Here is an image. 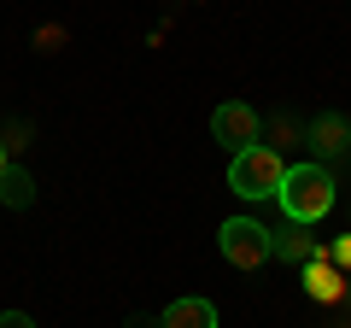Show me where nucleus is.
Wrapping results in <instances>:
<instances>
[{"instance_id": "1a4fd4ad", "label": "nucleus", "mask_w": 351, "mask_h": 328, "mask_svg": "<svg viewBox=\"0 0 351 328\" xmlns=\"http://www.w3.org/2000/svg\"><path fill=\"white\" fill-rule=\"evenodd\" d=\"M29 200H36V182H29V170H24V164H6V170H0V205L24 211Z\"/></svg>"}, {"instance_id": "9b49d317", "label": "nucleus", "mask_w": 351, "mask_h": 328, "mask_svg": "<svg viewBox=\"0 0 351 328\" xmlns=\"http://www.w3.org/2000/svg\"><path fill=\"white\" fill-rule=\"evenodd\" d=\"M0 328H36V316H24V311H0Z\"/></svg>"}, {"instance_id": "f257e3e1", "label": "nucleus", "mask_w": 351, "mask_h": 328, "mask_svg": "<svg viewBox=\"0 0 351 328\" xmlns=\"http://www.w3.org/2000/svg\"><path fill=\"white\" fill-rule=\"evenodd\" d=\"M276 200H281V211H287V223H304V229H311V223H322V217L339 205V194H334V176L311 159V164H287Z\"/></svg>"}, {"instance_id": "f03ea898", "label": "nucleus", "mask_w": 351, "mask_h": 328, "mask_svg": "<svg viewBox=\"0 0 351 328\" xmlns=\"http://www.w3.org/2000/svg\"><path fill=\"white\" fill-rule=\"evenodd\" d=\"M281 176H287V164H281V152L263 147V141L228 159V188L240 200H269V194H281Z\"/></svg>"}, {"instance_id": "7ed1b4c3", "label": "nucleus", "mask_w": 351, "mask_h": 328, "mask_svg": "<svg viewBox=\"0 0 351 328\" xmlns=\"http://www.w3.org/2000/svg\"><path fill=\"white\" fill-rule=\"evenodd\" d=\"M217 246H223V258L234 270H263L269 258H276V246H269V229L252 223V217H228L223 229H217Z\"/></svg>"}, {"instance_id": "423d86ee", "label": "nucleus", "mask_w": 351, "mask_h": 328, "mask_svg": "<svg viewBox=\"0 0 351 328\" xmlns=\"http://www.w3.org/2000/svg\"><path fill=\"white\" fill-rule=\"evenodd\" d=\"M299 270H304V293H311L316 305H339L346 299V270H339L328 253H316L311 264H299Z\"/></svg>"}, {"instance_id": "20e7f679", "label": "nucleus", "mask_w": 351, "mask_h": 328, "mask_svg": "<svg viewBox=\"0 0 351 328\" xmlns=\"http://www.w3.org/2000/svg\"><path fill=\"white\" fill-rule=\"evenodd\" d=\"M258 112H252L246 100H228V106H217L211 112V135L223 141L228 152H246V147H258Z\"/></svg>"}, {"instance_id": "6e6552de", "label": "nucleus", "mask_w": 351, "mask_h": 328, "mask_svg": "<svg viewBox=\"0 0 351 328\" xmlns=\"http://www.w3.org/2000/svg\"><path fill=\"white\" fill-rule=\"evenodd\" d=\"M269 246H276V258H293V264H311L322 246H316L311 235H304V223H287V229H269Z\"/></svg>"}, {"instance_id": "9d476101", "label": "nucleus", "mask_w": 351, "mask_h": 328, "mask_svg": "<svg viewBox=\"0 0 351 328\" xmlns=\"http://www.w3.org/2000/svg\"><path fill=\"white\" fill-rule=\"evenodd\" d=\"M328 258H334V264H339V270H346V276H351V235H339L334 246H328Z\"/></svg>"}, {"instance_id": "0eeeda50", "label": "nucleus", "mask_w": 351, "mask_h": 328, "mask_svg": "<svg viewBox=\"0 0 351 328\" xmlns=\"http://www.w3.org/2000/svg\"><path fill=\"white\" fill-rule=\"evenodd\" d=\"M158 328H217V305L211 299H176V305H164Z\"/></svg>"}, {"instance_id": "f8f14e48", "label": "nucleus", "mask_w": 351, "mask_h": 328, "mask_svg": "<svg viewBox=\"0 0 351 328\" xmlns=\"http://www.w3.org/2000/svg\"><path fill=\"white\" fill-rule=\"evenodd\" d=\"M6 164H12V159H6V141H0V170H6Z\"/></svg>"}, {"instance_id": "39448f33", "label": "nucleus", "mask_w": 351, "mask_h": 328, "mask_svg": "<svg viewBox=\"0 0 351 328\" xmlns=\"http://www.w3.org/2000/svg\"><path fill=\"white\" fill-rule=\"evenodd\" d=\"M304 141H311L322 159H346L351 152V117L346 112H316L311 124H304Z\"/></svg>"}]
</instances>
